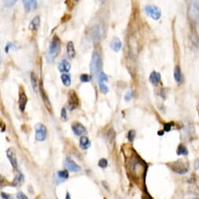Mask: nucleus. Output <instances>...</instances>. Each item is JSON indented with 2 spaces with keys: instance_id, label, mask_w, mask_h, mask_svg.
<instances>
[{
  "instance_id": "obj_44",
  "label": "nucleus",
  "mask_w": 199,
  "mask_h": 199,
  "mask_svg": "<svg viewBox=\"0 0 199 199\" xmlns=\"http://www.w3.org/2000/svg\"><path fill=\"white\" fill-rule=\"evenodd\" d=\"M158 135L162 136L164 134V131H158Z\"/></svg>"
},
{
  "instance_id": "obj_43",
  "label": "nucleus",
  "mask_w": 199,
  "mask_h": 199,
  "mask_svg": "<svg viewBox=\"0 0 199 199\" xmlns=\"http://www.w3.org/2000/svg\"><path fill=\"white\" fill-rule=\"evenodd\" d=\"M65 199H71V194H69L68 192H67L66 197H65Z\"/></svg>"
},
{
  "instance_id": "obj_22",
  "label": "nucleus",
  "mask_w": 199,
  "mask_h": 199,
  "mask_svg": "<svg viewBox=\"0 0 199 199\" xmlns=\"http://www.w3.org/2000/svg\"><path fill=\"white\" fill-rule=\"evenodd\" d=\"M174 79L177 83H180L181 82V79H182V76H181V70H180V66H176L174 69Z\"/></svg>"
},
{
  "instance_id": "obj_45",
  "label": "nucleus",
  "mask_w": 199,
  "mask_h": 199,
  "mask_svg": "<svg viewBox=\"0 0 199 199\" xmlns=\"http://www.w3.org/2000/svg\"><path fill=\"white\" fill-rule=\"evenodd\" d=\"M197 110H198V116H199V105H198V107H197Z\"/></svg>"
},
{
  "instance_id": "obj_7",
  "label": "nucleus",
  "mask_w": 199,
  "mask_h": 199,
  "mask_svg": "<svg viewBox=\"0 0 199 199\" xmlns=\"http://www.w3.org/2000/svg\"><path fill=\"white\" fill-rule=\"evenodd\" d=\"M47 135V131L43 124L38 123L36 126V139L38 141H43L45 140Z\"/></svg>"
},
{
  "instance_id": "obj_5",
  "label": "nucleus",
  "mask_w": 199,
  "mask_h": 199,
  "mask_svg": "<svg viewBox=\"0 0 199 199\" xmlns=\"http://www.w3.org/2000/svg\"><path fill=\"white\" fill-rule=\"evenodd\" d=\"M199 1L192 2V4L189 6L188 16L190 19L194 23L199 22Z\"/></svg>"
},
{
  "instance_id": "obj_30",
  "label": "nucleus",
  "mask_w": 199,
  "mask_h": 199,
  "mask_svg": "<svg viewBox=\"0 0 199 199\" xmlns=\"http://www.w3.org/2000/svg\"><path fill=\"white\" fill-rule=\"evenodd\" d=\"M97 79L99 80V83H104V81H105V80L107 81V75L105 74V73L101 72L100 73H99V77H98Z\"/></svg>"
},
{
  "instance_id": "obj_1",
  "label": "nucleus",
  "mask_w": 199,
  "mask_h": 199,
  "mask_svg": "<svg viewBox=\"0 0 199 199\" xmlns=\"http://www.w3.org/2000/svg\"><path fill=\"white\" fill-rule=\"evenodd\" d=\"M126 166L131 180L141 187L144 190V192L147 191L145 179L148 166L133 147H131L130 153L126 156Z\"/></svg>"
},
{
  "instance_id": "obj_12",
  "label": "nucleus",
  "mask_w": 199,
  "mask_h": 199,
  "mask_svg": "<svg viewBox=\"0 0 199 199\" xmlns=\"http://www.w3.org/2000/svg\"><path fill=\"white\" fill-rule=\"evenodd\" d=\"M72 131L77 136H82L83 134H85L86 133V129L82 124L79 123H74L71 126Z\"/></svg>"
},
{
  "instance_id": "obj_39",
  "label": "nucleus",
  "mask_w": 199,
  "mask_h": 199,
  "mask_svg": "<svg viewBox=\"0 0 199 199\" xmlns=\"http://www.w3.org/2000/svg\"><path fill=\"white\" fill-rule=\"evenodd\" d=\"M142 199H154V198H152V197L149 194H148V192L145 191V192H144Z\"/></svg>"
},
{
  "instance_id": "obj_2",
  "label": "nucleus",
  "mask_w": 199,
  "mask_h": 199,
  "mask_svg": "<svg viewBox=\"0 0 199 199\" xmlns=\"http://www.w3.org/2000/svg\"><path fill=\"white\" fill-rule=\"evenodd\" d=\"M60 49V40L57 35L53 37L50 45L45 54V58L48 62H53L57 58Z\"/></svg>"
},
{
  "instance_id": "obj_38",
  "label": "nucleus",
  "mask_w": 199,
  "mask_h": 199,
  "mask_svg": "<svg viewBox=\"0 0 199 199\" xmlns=\"http://www.w3.org/2000/svg\"><path fill=\"white\" fill-rule=\"evenodd\" d=\"M16 2V1L15 0H6V1H4V3L6 4V6H13L14 5V3Z\"/></svg>"
},
{
  "instance_id": "obj_4",
  "label": "nucleus",
  "mask_w": 199,
  "mask_h": 199,
  "mask_svg": "<svg viewBox=\"0 0 199 199\" xmlns=\"http://www.w3.org/2000/svg\"><path fill=\"white\" fill-rule=\"evenodd\" d=\"M167 166L177 174H185L189 170V162L184 159H178L167 164Z\"/></svg>"
},
{
  "instance_id": "obj_19",
  "label": "nucleus",
  "mask_w": 199,
  "mask_h": 199,
  "mask_svg": "<svg viewBox=\"0 0 199 199\" xmlns=\"http://www.w3.org/2000/svg\"><path fill=\"white\" fill-rule=\"evenodd\" d=\"M79 145H80V147L82 149L85 150L88 149L90 146V141L89 140V138L85 136H82L81 137L80 141H79Z\"/></svg>"
},
{
  "instance_id": "obj_37",
  "label": "nucleus",
  "mask_w": 199,
  "mask_h": 199,
  "mask_svg": "<svg viewBox=\"0 0 199 199\" xmlns=\"http://www.w3.org/2000/svg\"><path fill=\"white\" fill-rule=\"evenodd\" d=\"M1 198H2V199H14L10 194H6L5 192H2L1 193Z\"/></svg>"
},
{
  "instance_id": "obj_20",
  "label": "nucleus",
  "mask_w": 199,
  "mask_h": 199,
  "mask_svg": "<svg viewBox=\"0 0 199 199\" xmlns=\"http://www.w3.org/2000/svg\"><path fill=\"white\" fill-rule=\"evenodd\" d=\"M160 80H161V75H160L158 72L153 71L150 75V81L153 84H154V85L158 84V83L160 81Z\"/></svg>"
},
{
  "instance_id": "obj_34",
  "label": "nucleus",
  "mask_w": 199,
  "mask_h": 199,
  "mask_svg": "<svg viewBox=\"0 0 199 199\" xmlns=\"http://www.w3.org/2000/svg\"><path fill=\"white\" fill-rule=\"evenodd\" d=\"M172 126H173V123H166L164 125V131L166 132H168V131H171V128H172Z\"/></svg>"
},
{
  "instance_id": "obj_29",
  "label": "nucleus",
  "mask_w": 199,
  "mask_h": 199,
  "mask_svg": "<svg viewBox=\"0 0 199 199\" xmlns=\"http://www.w3.org/2000/svg\"><path fill=\"white\" fill-rule=\"evenodd\" d=\"M135 136H136L135 131L131 130V131H129L128 133V140H129L130 142H133V140H134V138H135Z\"/></svg>"
},
{
  "instance_id": "obj_13",
  "label": "nucleus",
  "mask_w": 199,
  "mask_h": 199,
  "mask_svg": "<svg viewBox=\"0 0 199 199\" xmlns=\"http://www.w3.org/2000/svg\"><path fill=\"white\" fill-rule=\"evenodd\" d=\"M23 3L27 12L32 11L37 7V2L35 0H24L23 1Z\"/></svg>"
},
{
  "instance_id": "obj_23",
  "label": "nucleus",
  "mask_w": 199,
  "mask_h": 199,
  "mask_svg": "<svg viewBox=\"0 0 199 199\" xmlns=\"http://www.w3.org/2000/svg\"><path fill=\"white\" fill-rule=\"evenodd\" d=\"M176 154L178 155H188V150L187 147L183 145H180L178 146L176 150Z\"/></svg>"
},
{
  "instance_id": "obj_15",
  "label": "nucleus",
  "mask_w": 199,
  "mask_h": 199,
  "mask_svg": "<svg viewBox=\"0 0 199 199\" xmlns=\"http://www.w3.org/2000/svg\"><path fill=\"white\" fill-rule=\"evenodd\" d=\"M111 48L113 51L119 52L122 48V42L119 37H114L111 42Z\"/></svg>"
},
{
  "instance_id": "obj_36",
  "label": "nucleus",
  "mask_w": 199,
  "mask_h": 199,
  "mask_svg": "<svg viewBox=\"0 0 199 199\" xmlns=\"http://www.w3.org/2000/svg\"><path fill=\"white\" fill-rule=\"evenodd\" d=\"M114 135H115V133H114V130L111 129L109 132H108V133H107V138H110V140H112V139H114Z\"/></svg>"
},
{
  "instance_id": "obj_35",
  "label": "nucleus",
  "mask_w": 199,
  "mask_h": 199,
  "mask_svg": "<svg viewBox=\"0 0 199 199\" xmlns=\"http://www.w3.org/2000/svg\"><path fill=\"white\" fill-rule=\"evenodd\" d=\"M133 98V91H129L126 92V94L125 95V99L126 101H129L130 99H132Z\"/></svg>"
},
{
  "instance_id": "obj_11",
  "label": "nucleus",
  "mask_w": 199,
  "mask_h": 199,
  "mask_svg": "<svg viewBox=\"0 0 199 199\" xmlns=\"http://www.w3.org/2000/svg\"><path fill=\"white\" fill-rule=\"evenodd\" d=\"M39 90H40L41 95H42V98H43V101L44 102V103H45V107L47 108L49 111L51 112V110H52L51 103H50V99L48 98V96H47V95H46V93H45V90H44V88H43V85L42 82H40V84H39Z\"/></svg>"
},
{
  "instance_id": "obj_18",
  "label": "nucleus",
  "mask_w": 199,
  "mask_h": 199,
  "mask_svg": "<svg viewBox=\"0 0 199 199\" xmlns=\"http://www.w3.org/2000/svg\"><path fill=\"white\" fill-rule=\"evenodd\" d=\"M40 25V17L38 16H35L29 24V29L32 30H36Z\"/></svg>"
},
{
  "instance_id": "obj_32",
  "label": "nucleus",
  "mask_w": 199,
  "mask_h": 199,
  "mask_svg": "<svg viewBox=\"0 0 199 199\" xmlns=\"http://www.w3.org/2000/svg\"><path fill=\"white\" fill-rule=\"evenodd\" d=\"M17 199H28V198L26 194H24L23 192L19 191L17 194Z\"/></svg>"
},
{
  "instance_id": "obj_40",
  "label": "nucleus",
  "mask_w": 199,
  "mask_h": 199,
  "mask_svg": "<svg viewBox=\"0 0 199 199\" xmlns=\"http://www.w3.org/2000/svg\"><path fill=\"white\" fill-rule=\"evenodd\" d=\"M12 46H13V44H11V43H8L7 45H6V49H5L6 52H9V49H10Z\"/></svg>"
},
{
  "instance_id": "obj_26",
  "label": "nucleus",
  "mask_w": 199,
  "mask_h": 199,
  "mask_svg": "<svg viewBox=\"0 0 199 199\" xmlns=\"http://www.w3.org/2000/svg\"><path fill=\"white\" fill-rule=\"evenodd\" d=\"M57 176H58V177H59L60 179H63V180H67V179H68L69 177L68 171L66 170V169L59 171V172L57 173Z\"/></svg>"
},
{
  "instance_id": "obj_8",
  "label": "nucleus",
  "mask_w": 199,
  "mask_h": 199,
  "mask_svg": "<svg viewBox=\"0 0 199 199\" xmlns=\"http://www.w3.org/2000/svg\"><path fill=\"white\" fill-rule=\"evenodd\" d=\"M64 168L70 172H79L82 169L79 165L75 162L70 157H67L64 163Z\"/></svg>"
},
{
  "instance_id": "obj_21",
  "label": "nucleus",
  "mask_w": 199,
  "mask_h": 199,
  "mask_svg": "<svg viewBox=\"0 0 199 199\" xmlns=\"http://www.w3.org/2000/svg\"><path fill=\"white\" fill-rule=\"evenodd\" d=\"M31 85H32V88H33L34 91H38V79H37V77L35 73H31Z\"/></svg>"
},
{
  "instance_id": "obj_3",
  "label": "nucleus",
  "mask_w": 199,
  "mask_h": 199,
  "mask_svg": "<svg viewBox=\"0 0 199 199\" xmlns=\"http://www.w3.org/2000/svg\"><path fill=\"white\" fill-rule=\"evenodd\" d=\"M101 57L98 52L94 51L92 52V59L90 62V73L94 78H98L99 73H101Z\"/></svg>"
},
{
  "instance_id": "obj_10",
  "label": "nucleus",
  "mask_w": 199,
  "mask_h": 199,
  "mask_svg": "<svg viewBox=\"0 0 199 199\" xmlns=\"http://www.w3.org/2000/svg\"><path fill=\"white\" fill-rule=\"evenodd\" d=\"M6 155H7V157L9 160L10 162V164L12 165V166L14 167V169H17V155H16V152H15V150L13 148V147H10L8 148V150L6 151Z\"/></svg>"
},
{
  "instance_id": "obj_33",
  "label": "nucleus",
  "mask_w": 199,
  "mask_h": 199,
  "mask_svg": "<svg viewBox=\"0 0 199 199\" xmlns=\"http://www.w3.org/2000/svg\"><path fill=\"white\" fill-rule=\"evenodd\" d=\"M60 116H61V119L64 120V121H66L67 120V111L66 109L63 108L61 109V113H60Z\"/></svg>"
},
{
  "instance_id": "obj_9",
  "label": "nucleus",
  "mask_w": 199,
  "mask_h": 199,
  "mask_svg": "<svg viewBox=\"0 0 199 199\" xmlns=\"http://www.w3.org/2000/svg\"><path fill=\"white\" fill-rule=\"evenodd\" d=\"M78 96L76 95V94L75 93V91H70L68 95V107L69 109L73 110L75 109L78 107Z\"/></svg>"
},
{
  "instance_id": "obj_41",
  "label": "nucleus",
  "mask_w": 199,
  "mask_h": 199,
  "mask_svg": "<svg viewBox=\"0 0 199 199\" xmlns=\"http://www.w3.org/2000/svg\"><path fill=\"white\" fill-rule=\"evenodd\" d=\"M194 167L197 169H199V159H197L196 161L194 162Z\"/></svg>"
},
{
  "instance_id": "obj_27",
  "label": "nucleus",
  "mask_w": 199,
  "mask_h": 199,
  "mask_svg": "<svg viewBox=\"0 0 199 199\" xmlns=\"http://www.w3.org/2000/svg\"><path fill=\"white\" fill-rule=\"evenodd\" d=\"M98 166L100 167V168L104 169L107 166V160L106 159H99V162H98Z\"/></svg>"
},
{
  "instance_id": "obj_42",
  "label": "nucleus",
  "mask_w": 199,
  "mask_h": 199,
  "mask_svg": "<svg viewBox=\"0 0 199 199\" xmlns=\"http://www.w3.org/2000/svg\"><path fill=\"white\" fill-rule=\"evenodd\" d=\"M6 181V179L4 176H3L2 175H0V183H3Z\"/></svg>"
},
{
  "instance_id": "obj_28",
  "label": "nucleus",
  "mask_w": 199,
  "mask_h": 199,
  "mask_svg": "<svg viewBox=\"0 0 199 199\" xmlns=\"http://www.w3.org/2000/svg\"><path fill=\"white\" fill-rule=\"evenodd\" d=\"M99 90L101 91V92H103L104 94L107 93L108 91H109V89H108L107 85H105L104 83H99Z\"/></svg>"
},
{
  "instance_id": "obj_31",
  "label": "nucleus",
  "mask_w": 199,
  "mask_h": 199,
  "mask_svg": "<svg viewBox=\"0 0 199 199\" xmlns=\"http://www.w3.org/2000/svg\"><path fill=\"white\" fill-rule=\"evenodd\" d=\"M80 80L84 83H87V82L90 81V77L89 75L87 74H82L80 76Z\"/></svg>"
},
{
  "instance_id": "obj_16",
  "label": "nucleus",
  "mask_w": 199,
  "mask_h": 199,
  "mask_svg": "<svg viewBox=\"0 0 199 199\" xmlns=\"http://www.w3.org/2000/svg\"><path fill=\"white\" fill-rule=\"evenodd\" d=\"M58 69L60 72H68L71 70V64L66 60H62L58 65Z\"/></svg>"
},
{
  "instance_id": "obj_25",
  "label": "nucleus",
  "mask_w": 199,
  "mask_h": 199,
  "mask_svg": "<svg viewBox=\"0 0 199 199\" xmlns=\"http://www.w3.org/2000/svg\"><path fill=\"white\" fill-rule=\"evenodd\" d=\"M60 78H61V80L62 82H63V84H64L65 86L67 87L70 86V84H71V82L70 75L67 74V73H63V74L61 75Z\"/></svg>"
},
{
  "instance_id": "obj_17",
  "label": "nucleus",
  "mask_w": 199,
  "mask_h": 199,
  "mask_svg": "<svg viewBox=\"0 0 199 199\" xmlns=\"http://www.w3.org/2000/svg\"><path fill=\"white\" fill-rule=\"evenodd\" d=\"M67 53L69 58H74L75 56V50L72 42H68L67 44Z\"/></svg>"
},
{
  "instance_id": "obj_24",
  "label": "nucleus",
  "mask_w": 199,
  "mask_h": 199,
  "mask_svg": "<svg viewBox=\"0 0 199 199\" xmlns=\"http://www.w3.org/2000/svg\"><path fill=\"white\" fill-rule=\"evenodd\" d=\"M24 175H23L21 172H18L17 175H16V176H15L14 180V183H13L17 186V185L21 184L22 183L24 182Z\"/></svg>"
},
{
  "instance_id": "obj_14",
  "label": "nucleus",
  "mask_w": 199,
  "mask_h": 199,
  "mask_svg": "<svg viewBox=\"0 0 199 199\" xmlns=\"http://www.w3.org/2000/svg\"><path fill=\"white\" fill-rule=\"evenodd\" d=\"M27 102H28V98L24 92H21L19 95V108L21 112H24L25 110Z\"/></svg>"
},
{
  "instance_id": "obj_6",
  "label": "nucleus",
  "mask_w": 199,
  "mask_h": 199,
  "mask_svg": "<svg viewBox=\"0 0 199 199\" xmlns=\"http://www.w3.org/2000/svg\"><path fill=\"white\" fill-rule=\"evenodd\" d=\"M144 11L147 16L155 20H159L161 16V9L154 5H147L144 8Z\"/></svg>"
}]
</instances>
